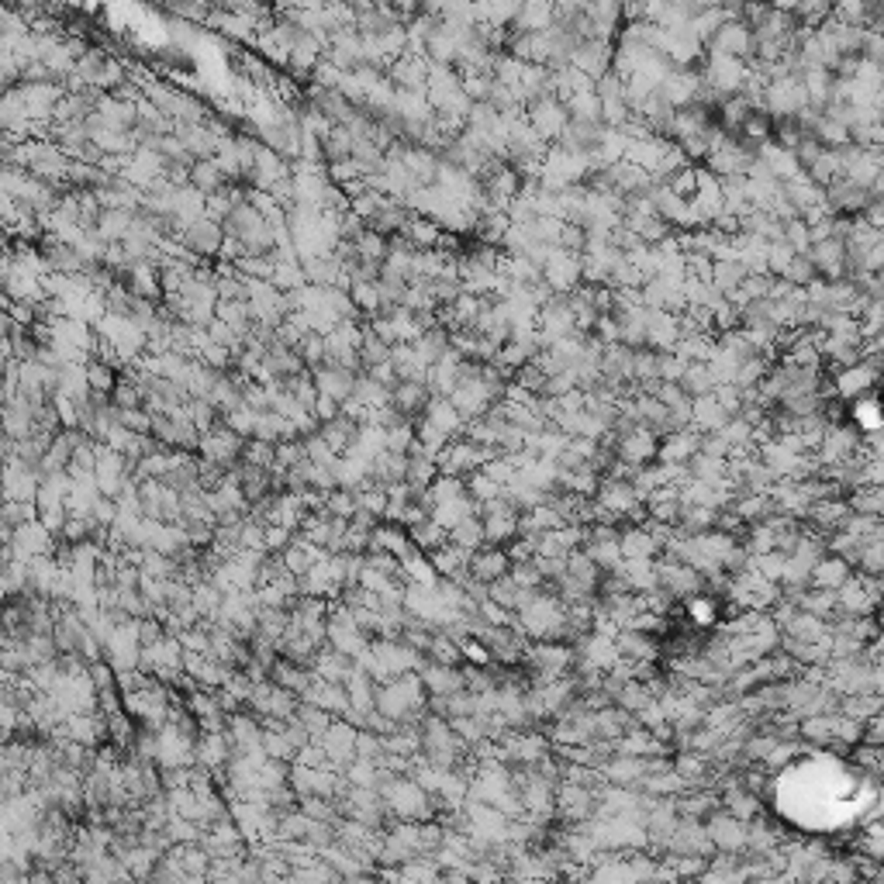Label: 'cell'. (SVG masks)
Segmentation results:
<instances>
[{"label": "cell", "mask_w": 884, "mask_h": 884, "mask_svg": "<svg viewBox=\"0 0 884 884\" xmlns=\"http://www.w3.org/2000/svg\"><path fill=\"white\" fill-rule=\"evenodd\" d=\"M131 218H135V207H101V218H97V235L104 242H121L129 235Z\"/></svg>", "instance_id": "23"}, {"label": "cell", "mask_w": 884, "mask_h": 884, "mask_svg": "<svg viewBox=\"0 0 884 884\" xmlns=\"http://www.w3.org/2000/svg\"><path fill=\"white\" fill-rule=\"evenodd\" d=\"M525 0H484V24H495V28H508L518 18Z\"/></svg>", "instance_id": "36"}, {"label": "cell", "mask_w": 884, "mask_h": 884, "mask_svg": "<svg viewBox=\"0 0 884 884\" xmlns=\"http://www.w3.org/2000/svg\"><path fill=\"white\" fill-rule=\"evenodd\" d=\"M83 370H87V384H91V390L110 394V387H114V380H118V370L110 367V363H104V360H97V356H91V360L83 363Z\"/></svg>", "instance_id": "41"}, {"label": "cell", "mask_w": 884, "mask_h": 884, "mask_svg": "<svg viewBox=\"0 0 884 884\" xmlns=\"http://www.w3.org/2000/svg\"><path fill=\"white\" fill-rule=\"evenodd\" d=\"M571 66H577L591 80L605 76L611 70V42H605V38H584V42H577L571 53Z\"/></svg>", "instance_id": "8"}, {"label": "cell", "mask_w": 884, "mask_h": 884, "mask_svg": "<svg viewBox=\"0 0 884 884\" xmlns=\"http://www.w3.org/2000/svg\"><path fill=\"white\" fill-rule=\"evenodd\" d=\"M318 739H322V746H325L329 767L332 764L346 767L352 756H356V725H352V722H335V718H332V725Z\"/></svg>", "instance_id": "13"}, {"label": "cell", "mask_w": 884, "mask_h": 884, "mask_svg": "<svg viewBox=\"0 0 884 884\" xmlns=\"http://www.w3.org/2000/svg\"><path fill=\"white\" fill-rule=\"evenodd\" d=\"M422 687L432 695H453V691L466 687V681H463V670L453 663H428V667H422Z\"/></svg>", "instance_id": "19"}, {"label": "cell", "mask_w": 884, "mask_h": 884, "mask_svg": "<svg viewBox=\"0 0 884 884\" xmlns=\"http://www.w3.org/2000/svg\"><path fill=\"white\" fill-rule=\"evenodd\" d=\"M114 415H118V425H125L129 432H149V422H152L149 408H114Z\"/></svg>", "instance_id": "54"}, {"label": "cell", "mask_w": 884, "mask_h": 884, "mask_svg": "<svg viewBox=\"0 0 884 884\" xmlns=\"http://www.w3.org/2000/svg\"><path fill=\"white\" fill-rule=\"evenodd\" d=\"M698 83H701V70H695V66H674V70L660 80L657 93H660L670 108H684V104L695 97V87H698Z\"/></svg>", "instance_id": "12"}, {"label": "cell", "mask_w": 884, "mask_h": 884, "mask_svg": "<svg viewBox=\"0 0 884 884\" xmlns=\"http://www.w3.org/2000/svg\"><path fill=\"white\" fill-rule=\"evenodd\" d=\"M619 646H622L626 653H632V657H639V660H649V657L657 653V643H653L646 632H626V636L619 639Z\"/></svg>", "instance_id": "55"}, {"label": "cell", "mask_w": 884, "mask_h": 884, "mask_svg": "<svg viewBox=\"0 0 884 884\" xmlns=\"http://www.w3.org/2000/svg\"><path fill=\"white\" fill-rule=\"evenodd\" d=\"M840 708L847 712V718L867 722L870 716H878V708H881V698H878V691H864V695H857V698H843V701H840Z\"/></svg>", "instance_id": "42"}, {"label": "cell", "mask_w": 884, "mask_h": 884, "mask_svg": "<svg viewBox=\"0 0 884 884\" xmlns=\"http://www.w3.org/2000/svg\"><path fill=\"white\" fill-rule=\"evenodd\" d=\"M781 276H784L788 283H794V287H805V283H812V280H815L819 274H815L812 259L805 256V253H798V256H792V263L784 266V274H781Z\"/></svg>", "instance_id": "50"}, {"label": "cell", "mask_w": 884, "mask_h": 884, "mask_svg": "<svg viewBox=\"0 0 884 884\" xmlns=\"http://www.w3.org/2000/svg\"><path fill=\"white\" fill-rule=\"evenodd\" d=\"M350 301H352V308L360 314H373L377 312V304H380V294H377V280H352L350 287Z\"/></svg>", "instance_id": "38"}, {"label": "cell", "mask_w": 884, "mask_h": 884, "mask_svg": "<svg viewBox=\"0 0 884 884\" xmlns=\"http://www.w3.org/2000/svg\"><path fill=\"white\" fill-rule=\"evenodd\" d=\"M173 218H177V225H180V228H187L190 221L204 218V194H201V190H194L190 184L180 187V190H177V201H173Z\"/></svg>", "instance_id": "30"}, {"label": "cell", "mask_w": 884, "mask_h": 884, "mask_svg": "<svg viewBox=\"0 0 884 884\" xmlns=\"http://www.w3.org/2000/svg\"><path fill=\"white\" fill-rule=\"evenodd\" d=\"M725 21H729V18H725V11H722V7H712V4H705L698 14L687 21V28H691V32H695V35L701 38V45H708V42H712V35H716V32L722 28V24H725Z\"/></svg>", "instance_id": "33"}, {"label": "cell", "mask_w": 884, "mask_h": 884, "mask_svg": "<svg viewBox=\"0 0 884 884\" xmlns=\"http://www.w3.org/2000/svg\"><path fill=\"white\" fill-rule=\"evenodd\" d=\"M312 380L318 387V394H325L332 401L346 405L352 398V387H356V373L346 367H335V363H322V367L312 370Z\"/></svg>", "instance_id": "11"}, {"label": "cell", "mask_w": 884, "mask_h": 884, "mask_svg": "<svg viewBox=\"0 0 884 884\" xmlns=\"http://www.w3.org/2000/svg\"><path fill=\"white\" fill-rule=\"evenodd\" d=\"M142 401H146V390L135 384L129 373H121V377L114 380V387H110V405L114 408H142Z\"/></svg>", "instance_id": "37"}, {"label": "cell", "mask_w": 884, "mask_h": 884, "mask_svg": "<svg viewBox=\"0 0 884 884\" xmlns=\"http://www.w3.org/2000/svg\"><path fill=\"white\" fill-rule=\"evenodd\" d=\"M674 774H677L681 781H705V774H708V760H705V756L681 754L677 760H674Z\"/></svg>", "instance_id": "53"}, {"label": "cell", "mask_w": 884, "mask_h": 884, "mask_svg": "<svg viewBox=\"0 0 884 884\" xmlns=\"http://www.w3.org/2000/svg\"><path fill=\"white\" fill-rule=\"evenodd\" d=\"M677 339H681V332H677V314L663 312V308H649V312H646V350L674 352Z\"/></svg>", "instance_id": "10"}, {"label": "cell", "mask_w": 884, "mask_h": 884, "mask_svg": "<svg viewBox=\"0 0 884 884\" xmlns=\"http://www.w3.org/2000/svg\"><path fill=\"white\" fill-rule=\"evenodd\" d=\"M14 332V318L7 312H0V335H11Z\"/></svg>", "instance_id": "61"}, {"label": "cell", "mask_w": 884, "mask_h": 884, "mask_svg": "<svg viewBox=\"0 0 884 884\" xmlns=\"http://www.w3.org/2000/svg\"><path fill=\"white\" fill-rule=\"evenodd\" d=\"M705 53L736 55V59H743V62H750V59H754V53H756L754 28H750V24H743V21H725L716 35H712V42L705 45Z\"/></svg>", "instance_id": "5"}, {"label": "cell", "mask_w": 884, "mask_h": 884, "mask_svg": "<svg viewBox=\"0 0 884 884\" xmlns=\"http://www.w3.org/2000/svg\"><path fill=\"white\" fill-rule=\"evenodd\" d=\"M62 180H66V187H73V190H97V187L108 184L110 173L108 169H101L97 163L70 159V163H66V173H62Z\"/></svg>", "instance_id": "25"}, {"label": "cell", "mask_w": 884, "mask_h": 884, "mask_svg": "<svg viewBox=\"0 0 884 884\" xmlns=\"http://www.w3.org/2000/svg\"><path fill=\"white\" fill-rule=\"evenodd\" d=\"M552 18H556V7H552L550 0H525L522 11H518V18L508 28L512 32H546L552 24Z\"/></svg>", "instance_id": "22"}, {"label": "cell", "mask_w": 884, "mask_h": 884, "mask_svg": "<svg viewBox=\"0 0 884 884\" xmlns=\"http://www.w3.org/2000/svg\"><path fill=\"white\" fill-rule=\"evenodd\" d=\"M563 108H567V114H571L573 121H601V101H598L594 87L571 93V97L563 101ZM601 125H605V121H601Z\"/></svg>", "instance_id": "31"}, {"label": "cell", "mask_w": 884, "mask_h": 884, "mask_svg": "<svg viewBox=\"0 0 884 884\" xmlns=\"http://www.w3.org/2000/svg\"><path fill=\"white\" fill-rule=\"evenodd\" d=\"M809 577H812V588L836 591L850 577V563L843 560V556H840V552H836V556H819Z\"/></svg>", "instance_id": "24"}, {"label": "cell", "mask_w": 884, "mask_h": 884, "mask_svg": "<svg viewBox=\"0 0 884 884\" xmlns=\"http://www.w3.org/2000/svg\"><path fill=\"white\" fill-rule=\"evenodd\" d=\"M318 152H322V163L350 159V156H352V135L346 131V125H332V129L318 139Z\"/></svg>", "instance_id": "29"}, {"label": "cell", "mask_w": 884, "mask_h": 884, "mask_svg": "<svg viewBox=\"0 0 884 884\" xmlns=\"http://www.w3.org/2000/svg\"><path fill=\"white\" fill-rule=\"evenodd\" d=\"M187 184L194 187V190H201L204 197H207V194H218L221 187L228 184V177L221 173V166L215 163V156H211V159H194V163H190V180H187Z\"/></svg>", "instance_id": "26"}, {"label": "cell", "mask_w": 884, "mask_h": 884, "mask_svg": "<svg viewBox=\"0 0 884 884\" xmlns=\"http://www.w3.org/2000/svg\"><path fill=\"white\" fill-rule=\"evenodd\" d=\"M242 460L245 463H256V466H274L276 460V442H266V439H245V446H242Z\"/></svg>", "instance_id": "49"}, {"label": "cell", "mask_w": 884, "mask_h": 884, "mask_svg": "<svg viewBox=\"0 0 884 884\" xmlns=\"http://www.w3.org/2000/svg\"><path fill=\"white\" fill-rule=\"evenodd\" d=\"M805 177H809L815 187H829L832 180L843 177V163H840V152L836 149H822L809 166H805Z\"/></svg>", "instance_id": "27"}, {"label": "cell", "mask_w": 884, "mask_h": 884, "mask_svg": "<svg viewBox=\"0 0 884 884\" xmlns=\"http://www.w3.org/2000/svg\"><path fill=\"white\" fill-rule=\"evenodd\" d=\"M55 539L59 535H53L38 518H32V522H24V525H18L14 533H11V539H7V552L14 556V560H35V556H49V552H55Z\"/></svg>", "instance_id": "4"}, {"label": "cell", "mask_w": 884, "mask_h": 884, "mask_svg": "<svg viewBox=\"0 0 884 884\" xmlns=\"http://www.w3.org/2000/svg\"><path fill=\"white\" fill-rule=\"evenodd\" d=\"M221 422L228 425L232 432H239L242 439H249L253 436V425H256V411L249 405H235L228 408V411H221Z\"/></svg>", "instance_id": "45"}, {"label": "cell", "mask_w": 884, "mask_h": 884, "mask_svg": "<svg viewBox=\"0 0 884 884\" xmlns=\"http://www.w3.org/2000/svg\"><path fill=\"white\" fill-rule=\"evenodd\" d=\"M356 245V253L363 259H377V263H384L387 259V239L384 235H377V232H370V228H363V235L352 242Z\"/></svg>", "instance_id": "52"}, {"label": "cell", "mask_w": 884, "mask_h": 884, "mask_svg": "<svg viewBox=\"0 0 884 884\" xmlns=\"http://www.w3.org/2000/svg\"><path fill=\"white\" fill-rule=\"evenodd\" d=\"M802 87H805V97H809L812 108H826L829 104V91H832V73L826 66H805L802 73Z\"/></svg>", "instance_id": "28"}, {"label": "cell", "mask_w": 884, "mask_h": 884, "mask_svg": "<svg viewBox=\"0 0 884 884\" xmlns=\"http://www.w3.org/2000/svg\"><path fill=\"white\" fill-rule=\"evenodd\" d=\"M7 314L14 318V325H35V301H11Z\"/></svg>", "instance_id": "59"}, {"label": "cell", "mask_w": 884, "mask_h": 884, "mask_svg": "<svg viewBox=\"0 0 884 884\" xmlns=\"http://www.w3.org/2000/svg\"><path fill=\"white\" fill-rule=\"evenodd\" d=\"M356 352H360V363H363V370L377 367V363H387L390 360V346H387L384 339L377 335V332L363 329V335H360V346H356Z\"/></svg>", "instance_id": "32"}, {"label": "cell", "mask_w": 884, "mask_h": 884, "mask_svg": "<svg viewBox=\"0 0 884 884\" xmlns=\"http://www.w3.org/2000/svg\"><path fill=\"white\" fill-rule=\"evenodd\" d=\"M657 367H660V380H681L684 377V370H687V360H681L677 352H660L657 356Z\"/></svg>", "instance_id": "57"}, {"label": "cell", "mask_w": 884, "mask_h": 884, "mask_svg": "<svg viewBox=\"0 0 884 884\" xmlns=\"http://www.w3.org/2000/svg\"><path fill=\"white\" fill-rule=\"evenodd\" d=\"M525 121L535 129V135L543 139V142H556L560 139V131L567 129V121H571V114H567V108H563V101L560 97H552V93H546V97H535L533 104H525Z\"/></svg>", "instance_id": "3"}, {"label": "cell", "mask_w": 884, "mask_h": 884, "mask_svg": "<svg viewBox=\"0 0 884 884\" xmlns=\"http://www.w3.org/2000/svg\"><path fill=\"white\" fill-rule=\"evenodd\" d=\"M746 266L739 263L736 256H722V259H712V270H708V283L716 287L722 297H733L736 294V287L746 280Z\"/></svg>", "instance_id": "18"}, {"label": "cell", "mask_w": 884, "mask_h": 884, "mask_svg": "<svg viewBox=\"0 0 884 884\" xmlns=\"http://www.w3.org/2000/svg\"><path fill=\"white\" fill-rule=\"evenodd\" d=\"M18 594H32V571L24 560H14L7 556L0 563V598H18Z\"/></svg>", "instance_id": "21"}, {"label": "cell", "mask_w": 884, "mask_h": 884, "mask_svg": "<svg viewBox=\"0 0 884 884\" xmlns=\"http://www.w3.org/2000/svg\"><path fill=\"white\" fill-rule=\"evenodd\" d=\"M294 350H297V356L304 360V367L308 370L322 367V363H325V335H322V332H308Z\"/></svg>", "instance_id": "44"}, {"label": "cell", "mask_w": 884, "mask_h": 884, "mask_svg": "<svg viewBox=\"0 0 884 884\" xmlns=\"http://www.w3.org/2000/svg\"><path fill=\"white\" fill-rule=\"evenodd\" d=\"M184 411H187V418L194 422V428H197V432H207V428H211V425H215L221 418L218 408L211 405L207 398H190V401L184 405Z\"/></svg>", "instance_id": "43"}, {"label": "cell", "mask_w": 884, "mask_h": 884, "mask_svg": "<svg viewBox=\"0 0 884 884\" xmlns=\"http://www.w3.org/2000/svg\"><path fill=\"white\" fill-rule=\"evenodd\" d=\"M449 539H453V546H463V550H477L480 543H484V525H480V518H460L453 529H449Z\"/></svg>", "instance_id": "39"}, {"label": "cell", "mask_w": 884, "mask_h": 884, "mask_svg": "<svg viewBox=\"0 0 884 884\" xmlns=\"http://www.w3.org/2000/svg\"><path fill=\"white\" fill-rule=\"evenodd\" d=\"M425 76H428V59H425L422 53L398 55V59L387 66V80L394 83V91L425 93Z\"/></svg>", "instance_id": "9"}, {"label": "cell", "mask_w": 884, "mask_h": 884, "mask_svg": "<svg viewBox=\"0 0 884 884\" xmlns=\"http://www.w3.org/2000/svg\"><path fill=\"white\" fill-rule=\"evenodd\" d=\"M339 411H342V405H339V401H332V398H325V394H318V398H314L312 415L318 418V422H329V418H335Z\"/></svg>", "instance_id": "60"}, {"label": "cell", "mask_w": 884, "mask_h": 884, "mask_svg": "<svg viewBox=\"0 0 884 884\" xmlns=\"http://www.w3.org/2000/svg\"><path fill=\"white\" fill-rule=\"evenodd\" d=\"M370 4H390V0H370Z\"/></svg>", "instance_id": "62"}, {"label": "cell", "mask_w": 884, "mask_h": 884, "mask_svg": "<svg viewBox=\"0 0 884 884\" xmlns=\"http://www.w3.org/2000/svg\"><path fill=\"white\" fill-rule=\"evenodd\" d=\"M118 280H121L135 297H146V301H159V297H163V287H159V266H152V263H135V266H129Z\"/></svg>", "instance_id": "17"}, {"label": "cell", "mask_w": 884, "mask_h": 884, "mask_svg": "<svg viewBox=\"0 0 884 884\" xmlns=\"http://www.w3.org/2000/svg\"><path fill=\"white\" fill-rule=\"evenodd\" d=\"M792 14L798 18V24L819 28V24L832 14V0H798V7H794Z\"/></svg>", "instance_id": "40"}, {"label": "cell", "mask_w": 884, "mask_h": 884, "mask_svg": "<svg viewBox=\"0 0 884 884\" xmlns=\"http://www.w3.org/2000/svg\"><path fill=\"white\" fill-rule=\"evenodd\" d=\"M781 239L788 242L794 253H809V245H812L809 221L802 218V215H798V218H788L784 225H781Z\"/></svg>", "instance_id": "46"}, {"label": "cell", "mask_w": 884, "mask_h": 884, "mask_svg": "<svg viewBox=\"0 0 884 884\" xmlns=\"http://www.w3.org/2000/svg\"><path fill=\"white\" fill-rule=\"evenodd\" d=\"M543 280L550 283V291L567 294L573 283H581V253H567V249H552V256L543 263Z\"/></svg>", "instance_id": "7"}, {"label": "cell", "mask_w": 884, "mask_h": 884, "mask_svg": "<svg viewBox=\"0 0 884 884\" xmlns=\"http://www.w3.org/2000/svg\"><path fill=\"white\" fill-rule=\"evenodd\" d=\"M325 177H329V184L335 187H350L356 184V180H363V173H360V163L356 159H335V163H325Z\"/></svg>", "instance_id": "47"}, {"label": "cell", "mask_w": 884, "mask_h": 884, "mask_svg": "<svg viewBox=\"0 0 884 884\" xmlns=\"http://www.w3.org/2000/svg\"><path fill=\"white\" fill-rule=\"evenodd\" d=\"M294 718L301 722V725H304V729H308V733H312V736H322V733H325V729L332 725V718H335V716H332V712H325V708H318L314 701H304V698H301V701H297Z\"/></svg>", "instance_id": "35"}, {"label": "cell", "mask_w": 884, "mask_h": 884, "mask_svg": "<svg viewBox=\"0 0 884 884\" xmlns=\"http://www.w3.org/2000/svg\"><path fill=\"white\" fill-rule=\"evenodd\" d=\"M242 446H245V439H242L239 432H232L221 418L207 432H201V442H197L204 460H215L221 466H228V470L242 460Z\"/></svg>", "instance_id": "2"}, {"label": "cell", "mask_w": 884, "mask_h": 884, "mask_svg": "<svg viewBox=\"0 0 884 884\" xmlns=\"http://www.w3.org/2000/svg\"><path fill=\"white\" fill-rule=\"evenodd\" d=\"M428 387H425V380H398V384L390 387V394H387V405L394 408V411H401L405 418H415V415H422L425 405H428Z\"/></svg>", "instance_id": "16"}, {"label": "cell", "mask_w": 884, "mask_h": 884, "mask_svg": "<svg viewBox=\"0 0 884 884\" xmlns=\"http://www.w3.org/2000/svg\"><path fill=\"white\" fill-rule=\"evenodd\" d=\"M805 256L812 259V266H815V274L826 276V280H836V276H843V256H847V245H843V239H819L809 245V253Z\"/></svg>", "instance_id": "15"}, {"label": "cell", "mask_w": 884, "mask_h": 884, "mask_svg": "<svg viewBox=\"0 0 884 884\" xmlns=\"http://www.w3.org/2000/svg\"><path fill=\"white\" fill-rule=\"evenodd\" d=\"M363 228H367V221L360 218L356 211H342L339 215V242H356L363 235Z\"/></svg>", "instance_id": "58"}, {"label": "cell", "mask_w": 884, "mask_h": 884, "mask_svg": "<svg viewBox=\"0 0 884 884\" xmlns=\"http://www.w3.org/2000/svg\"><path fill=\"white\" fill-rule=\"evenodd\" d=\"M177 242L184 245L190 256H197V259L218 256V253H221V242H225V232H221L218 221H211L207 215H204V218L190 221L184 232H180V239H177Z\"/></svg>", "instance_id": "6"}, {"label": "cell", "mask_w": 884, "mask_h": 884, "mask_svg": "<svg viewBox=\"0 0 884 884\" xmlns=\"http://www.w3.org/2000/svg\"><path fill=\"white\" fill-rule=\"evenodd\" d=\"M0 518L11 529H18V525L35 518V501H7V497H0Z\"/></svg>", "instance_id": "48"}, {"label": "cell", "mask_w": 884, "mask_h": 884, "mask_svg": "<svg viewBox=\"0 0 884 884\" xmlns=\"http://www.w3.org/2000/svg\"><path fill=\"white\" fill-rule=\"evenodd\" d=\"M708 840L718 843L722 850H729V853H739V850H746V826H743V819L729 815V812H722L718 819H712Z\"/></svg>", "instance_id": "20"}, {"label": "cell", "mask_w": 884, "mask_h": 884, "mask_svg": "<svg viewBox=\"0 0 884 884\" xmlns=\"http://www.w3.org/2000/svg\"><path fill=\"white\" fill-rule=\"evenodd\" d=\"M746 76H750V66H746L743 59H736V55H722V53H708V55H705V66H701V80H705L708 87H716V91L722 93V97H725V93H739V91H743Z\"/></svg>", "instance_id": "1"}, {"label": "cell", "mask_w": 884, "mask_h": 884, "mask_svg": "<svg viewBox=\"0 0 884 884\" xmlns=\"http://www.w3.org/2000/svg\"><path fill=\"white\" fill-rule=\"evenodd\" d=\"M508 571H512L508 552L495 550L491 543H487L484 550H470V556H466V573L477 577V581H484V584H491V581H497V577H504Z\"/></svg>", "instance_id": "14"}, {"label": "cell", "mask_w": 884, "mask_h": 884, "mask_svg": "<svg viewBox=\"0 0 884 884\" xmlns=\"http://www.w3.org/2000/svg\"><path fill=\"white\" fill-rule=\"evenodd\" d=\"M291 539H294V533H291L287 525H276V522H266V525H263V550L266 552H280Z\"/></svg>", "instance_id": "56"}, {"label": "cell", "mask_w": 884, "mask_h": 884, "mask_svg": "<svg viewBox=\"0 0 884 884\" xmlns=\"http://www.w3.org/2000/svg\"><path fill=\"white\" fill-rule=\"evenodd\" d=\"M812 135H815V139H819V142H822L826 149H843V146H850V129L843 125V121L829 118V114H819V121H815Z\"/></svg>", "instance_id": "34"}, {"label": "cell", "mask_w": 884, "mask_h": 884, "mask_svg": "<svg viewBox=\"0 0 884 884\" xmlns=\"http://www.w3.org/2000/svg\"><path fill=\"white\" fill-rule=\"evenodd\" d=\"M515 384L525 390V394H543V387H546V373L535 367L533 360H525L522 367H515Z\"/></svg>", "instance_id": "51"}]
</instances>
